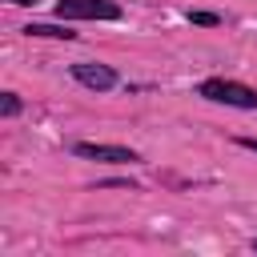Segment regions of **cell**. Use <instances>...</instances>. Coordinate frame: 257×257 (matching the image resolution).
<instances>
[{"label":"cell","instance_id":"obj_1","mask_svg":"<svg viewBox=\"0 0 257 257\" xmlns=\"http://www.w3.org/2000/svg\"><path fill=\"white\" fill-rule=\"evenodd\" d=\"M60 20H120L116 0H60L56 4Z\"/></svg>","mask_w":257,"mask_h":257},{"label":"cell","instance_id":"obj_2","mask_svg":"<svg viewBox=\"0 0 257 257\" xmlns=\"http://www.w3.org/2000/svg\"><path fill=\"white\" fill-rule=\"evenodd\" d=\"M201 96L217 100V104H233V108H257V92L249 84H237V80H205Z\"/></svg>","mask_w":257,"mask_h":257},{"label":"cell","instance_id":"obj_3","mask_svg":"<svg viewBox=\"0 0 257 257\" xmlns=\"http://www.w3.org/2000/svg\"><path fill=\"white\" fill-rule=\"evenodd\" d=\"M72 153L84 157V161H108V165H128V161H137V153L124 149V145H92V141H80Z\"/></svg>","mask_w":257,"mask_h":257},{"label":"cell","instance_id":"obj_4","mask_svg":"<svg viewBox=\"0 0 257 257\" xmlns=\"http://www.w3.org/2000/svg\"><path fill=\"white\" fill-rule=\"evenodd\" d=\"M72 76H76L80 84L96 88V92H104V88H112V84H116V72H112L108 64H92V60H80V64H72Z\"/></svg>","mask_w":257,"mask_h":257},{"label":"cell","instance_id":"obj_5","mask_svg":"<svg viewBox=\"0 0 257 257\" xmlns=\"http://www.w3.org/2000/svg\"><path fill=\"white\" fill-rule=\"evenodd\" d=\"M28 36H52V40H72L76 32H68V28H56V24H28L24 28Z\"/></svg>","mask_w":257,"mask_h":257},{"label":"cell","instance_id":"obj_6","mask_svg":"<svg viewBox=\"0 0 257 257\" xmlns=\"http://www.w3.org/2000/svg\"><path fill=\"white\" fill-rule=\"evenodd\" d=\"M0 112H4V116H16V112H20V100H16V92H4V100H0Z\"/></svg>","mask_w":257,"mask_h":257},{"label":"cell","instance_id":"obj_7","mask_svg":"<svg viewBox=\"0 0 257 257\" xmlns=\"http://www.w3.org/2000/svg\"><path fill=\"white\" fill-rule=\"evenodd\" d=\"M189 20H193V24H217L213 12H189Z\"/></svg>","mask_w":257,"mask_h":257},{"label":"cell","instance_id":"obj_8","mask_svg":"<svg viewBox=\"0 0 257 257\" xmlns=\"http://www.w3.org/2000/svg\"><path fill=\"white\" fill-rule=\"evenodd\" d=\"M241 145H245V149H253V153H257V137H241Z\"/></svg>","mask_w":257,"mask_h":257},{"label":"cell","instance_id":"obj_9","mask_svg":"<svg viewBox=\"0 0 257 257\" xmlns=\"http://www.w3.org/2000/svg\"><path fill=\"white\" fill-rule=\"evenodd\" d=\"M8 4H36V0H8Z\"/></svg>","mask_w":257,"mask_h":257},{"label":"cell","instance_id":"obj_10","mask_svg":"<svg viewBox=\"0 0 257 257\" xmlns=\"http://www.w3.org/2000/svg\"><path fill=\"white\" fill-rule=\"evenodd\" d=\"M253 249H257V241H253Z\"/></svg>","mask_w":257,"mask_h":257}]
</instances>
